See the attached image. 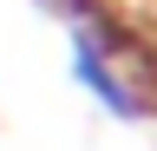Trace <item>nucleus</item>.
<instances>
[{
	"mask_svg": "<svg viewBox=\"0 0 157 151\" xmlns=\"http://www.w3.org/2000/svg\"><path fill=\"white\" fill-rule=\"evenodd\" d=\"M72 79L85 85V99H98L111 118H124V125L151 112L144 59H137L98 13H78V20H72Z\"/></svg>",
	"mask_w": 157,
	"mask_h": 151,
	"instance_id": "1",
	"label": "nucleus"
}]
</instances>
